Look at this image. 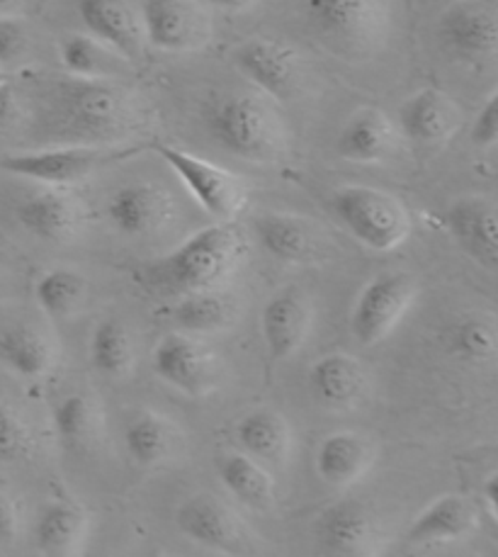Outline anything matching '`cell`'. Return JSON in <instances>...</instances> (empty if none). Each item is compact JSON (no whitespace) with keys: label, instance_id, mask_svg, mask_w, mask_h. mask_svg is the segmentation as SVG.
I'll return each instance as SVG.
<instances>
[{"label":"cell","instance_id":"2e32d148","mask_svg":"<svg viewBox=\"0 0 498 557\" xmlns=\"http://www.w3.org/2000/svg\"><path fill=\"white\" fill-rule=\"evenodd\" d=\"M78 15L88 35L115 49L129 64L147 51L141 13L129 0H78Z\"/></svg>","mask_w":498,"mask_h":557},{"label":"cell","instance_id":"d4e9b609","mask_svg":"<svg viewBox=\"0 0 498 557\" xmlns=\"http://www.w3.org/2000/svg\"><path fill=\"white\" fill-rule=\"evenodd\" d=\"M0 363L25 380H41L54 373L59 344L45 326L13 324L0 332Z\"/></svg>","mask_w":498,"mask_h":557},{"label":"cell","instance_id":"7402d4cb","mask_svg":"<svg viewBox=\"0 0 498 557\" xmlns=\"http://www.w3.org/2000/svg\"><path fill=\"white\" fill-rule=\"evenodd\" d=\"M15 214L29 234L51 244L76 239L83 222H86V210H83L78 198L57 188L27 195L15 208Z\"/></svg>","mask_w":498,"mask_h":557},{"label":"cell","instance_id":"d6a6232c","mask_svg":"<svg viewBox=\"0 0 498 557\" xmlns=\"http://www.w3.org/2000/svg\"><path fill=\"white\" fill-rule=\"evenodd\" d=\"M51 421H54L59 441L71 450L96 448L102 438V429H105L98 399L86 392L61 397L51 411Z\"/></svg>","mask_w":498,"mask_h":557},{"label":"cell","instance_id":"74e56055","mask_svg":"<svg viewBox=\"0 0 498 557\" xmlns=\"http://www.w3.org/2000/svg\"><path fill=\"white\" fill-rule=\"evenodd\" d=\"M29 51L27 25L20 17L0 15V71L15 69Z\"/></svg>","mask_w":498,"mask_h":557},{"label":"cell","instance_id":"7a4b0ae2","mask_svg":"<svg viewBox=\"0 0 498 557\" xmlns=\"http://www.w3.org/2000/svg\"><path fill=\"white\" fill-rule=\"evenodd\" d=\"M207 132L232 157L275 163L289 149V129L273 100L263 92H234L207 110Z\"/></svg>","mask_w":498,"mask_h":557},{"label":"cell","instance_id":"3957f363","mask_svg":"<svg viewBox=\"0 0 498 557\" xmlns=\"http://www.w3.org/2000/svg\"><path fill=\"white\" fill-rule=\"evenodd\" d=\"M248 242L232 222H220L192 234L173 253L149 265L155 283L183 293L224 287L241 268Z\"/></svg>","mask_w":498,"mask_h":557},{"label":"cell","instance_id":"52a82bcc","mask_svg":"<svg viewBox=\"0 0 498 557\" xmlns=\"http://www.w3.org/2000/svg\"><path fill=\"white\" fill-rule=\"evenodd\" d=\"M419 285L409 273L387 271L372 277L358 295L350 332L362 346H377L399 326L416 302Z\"/></svg>","mask_w":498,"mask_h":557},{"label":"cell","instance_id":"603a6c76","mask_svg":"<svg viewBox=\"0 0 498 557\" xmlns=\"http://www.w3.org/2000/svg\"><path fill=\"white\" fill-rule=\"evenodd\" d=\"M309 389L328 409H356L370 395V373L358 358L331 354L311 366Z\"/></svg>","mask_w":498,"mask_h":557},{"label":"cell","instance_id":"44dd1931","mask_svg":"<svg viewBox=\"0 0 498 557\" xmlns=\"http://www.w3.org/2000/svg\"><path fill=\"white\" fill-rule=\"evenodd\" d=\"M401 132L379 108H358L340 127L336 151L352 163H384L399 149Z\"/></svg>","mask_w":498,"mask_h":557},{"label":"cell","instance_id":"30bf717a","mask_svg":"<svg viewBox=\"0 0 498 557\" xmlns=\"http://www.w3.org/2000/svg\"><path fill=\"white\" fill-rule=\"evenodd\" d=\"M151 368L165 385L183 395L204 397L220 385V360L192 334H169L153 348Z\"/></svg>","mask_w":498,"mask_h":557},{"label":"cell","instance_id":"f6af8a7d","mask_svg":"<svg viewBox=\"0 0 498 557\" xmlns=\"http://www.w3.org/2000/svg\"><path fill=\"white\" fill-rule=\"evenodd\" d=\"M0 78H3V71H0Z\"/></svg>","mask_w":498,"mask_h":557},{"label":"cell","instance_id":"83f0119b","mask_svg":"<svg viewBox=\"0 0 498 557\" xmlns=\"http://www.w3.org/2000/svg\"><path fill=\"white\" fill-rule=\"evenodd\" d=\"M443 342L460 363L494 368L498 366V317L491 312H464L445 329Z\"/></svg>","mask_w":498,"mask_h":557},{"label":"cell","instance_id":"4316f807","mask_svg":"<svg viewBox=\"0 0 498 557\" xmlns=\"http://www.w3.org/2000/svg\"><path fill=\"white\" fill-rule=\"evenodd\" d=\"M124 443L139 468L153 470L169 466L180 456L185 436L175 421L155 414V411H139L124 431Z\"/></svg>","mask_w":498,"mask_h":557},{"label":"cell","instance_id":"5bb4252c","mask_svg":"<svg viewBox=\"0 0 498 557\" xmlns=\"http://www.w3.org/2000/svg\"><path fill=\"white\" fill-rule=\"evenodd\" d=\"M251 226L258 244L279 263H314L326 249L324 232L307 216L289 212H263L253 216Z\"/></svg>","mask_w":498,"mask_h":557},{"label":"cell","instance_id":"6da1fadb","mask_svg":"<svg viewBox=\"0 0 498 557\" xmlns=\"http://www.w3.org/2000/svg\"><path fill=\"white\" fill-rule=\"evenodd\" d=\"M147 125L139 96L112 78H45L33 90V134L57 147H98Z\"/></svg>","mask_w":498,"mask_h":557},{"label":"cell","instance_id":"ffe728a7","mask_svg":"<svg viewBox=\"0 0 498 557\" xmlns=\"http://www.w3.org/2000/svg\"><path fill=\"white\" fill-rule=\"evenodd\" d=\"M460 127V108L443 90L423 88L399 108V132L423 149L443 147Z\"/></svg>","mask_w":498,"mask_h":557},{"label":"cell","instance_id":"7c38bea8","mask_svg":"<svg viewBox=\"0 0 498 557\" xmlns=\"http://www.w3.org/2000/svg\"><path fill=\"white\" fill-rule=\"evenodd\" d=\"M316 541L331 555H372L382 548L384 529L370 507L346 499L319 513Z\"/></svg>","mask_w":498,"mask_h":557},{"label":"cell","instance_id":"ac0fdd59","mask_svg":"<svg viewBox=\"0 0 498 557\" xmlns=\"http://www.w3.org/2000/svg\"><path fill=\"white\" fill-rule=\"evenodd\" d=\"M175 214V202L161 185L127 183L108 200V220L124 236H149L163 230Z\"/></svg>","mask_w":498,"mask_h":557},{"label":"cell","instance_id":"4fadbf2b","mask_svg":"<svg viewBox=\"0 0 498 557\" xmlns=\"http://www.w3.org/2000/svg\"><path fill=\"white\" fill-rule=\"evenodd\" d=\"M102 161H105V153L96 147H51L25 153H5V157H0V171L61 188V185L88 178Z\"/></svg>","mask_w":498,"mask_h":557},{"label":"cell","instance_id":"f1b7e54d","mask_svg":"<svg viewBox=\"0 0 498 557\" xmlns=\"http://www.w3.org/2000/svg\"><path fill=\"white\" fill-rule=\"evenodd\" d=\"M90 519L78 502H51L35 523V543L47 555H76L88 539Z\"/></svg>","mask_w":498,"mask_h":557},{"label":"cell","instance_id":"7bdbcfd3","mask_svg":"<svg viewBox=\"0 0 498 557\" xmlns=\"http://www.w3.org/2000/svg\"><path fill=\"white\" fill-rule=\"evenodd\" d=\"M484 497H486V502H489V507H491L496 521H498V470L491 474L489 480H486Z\"/></svg>","mask_w":498,"mask_h":557},{"label":"cell","instance_id":"1f68e13d","mask_svg":"<svg viewBox=\"0 0 498 557\" xmlns=\"http://www.w3.org/2000/svg\"><path fill=\"white\" fill-rule=\"evenodd\" d=\"M173 319L188 334H220L236 324L238 300L222 287L185 293L173 309Z\"/></svg>","mask_w":498,"mask_h":557},{"label":"cell","instance_id":"277c9868","mask_svg":"<svg viewBox=\"0 0 498 557\" xmlns=\"http://www.w3.org/2000/svg\"><path fill=\"white\" fill-rule=\"evenodd\" d=\"M307 25L328 51L368 59L384 47L391 27V0H307Z\"/></svg>","mask_w":498,"mask_h":557},{"label":"cell","instance_id":"836d02e7","mask_svg":"<svg viewBox=\"0 0 498 557\" xmlns=\"http://www.w3.org/2000/svg\"><path fill=\"white\" fill-rule=\"evenodd\" d=\"M61 64L71 76L78 78H112L127 71V59H122L115 49L102 45L92 35H66L59 42Z\"/></svg>","mask_w":498,"mask_h":557},{"label":"cell","instance_id":"60d3db41","mask_svg":"<svg viewBox=\"0 0 498 557\" xmlns=\"http://www.w3.org/2000/svg\"><path fill=\"white\" fill-rule=\"evenodd\" d=\"M20 529V513L13 497L0 487V539L13 541Z\"/></svg>","mask_w":498,"mask_h":557},{"label":"cell","instance_id":"9a60e30c","mask_svg":"<svg viewBox=\"0 0 498 557\" xmlns=\"http://www.w3.org/2000/svg\"><path fill=\"white\" fill-rule=\"evenodd\" d=\"M455 244L486 268H498V200L489 195H462L445 214Z\"/></svg>","mask_w":498,"mask_h":557},{"label":"cell","instance_id":"8d00e7d4","mask_svg":"<svg viewBox=\"0 0 498 557\" xmlns=\"http://www.w3.org/2000/svg\"><path fill=\"white\" fill-rule=\"evenodd\" d=\"M35 448L37 438L25 417L5 397H0V460H25Z\"/></svg>","mask_w":498,"mask_h":557},{"label":"cell","instance_id":"8fae6325","mask_svg":"<svg viewBox=\"0 0 498 557\" xmlns=\"http://www.w3.org/2000/svg\"><path fill=\"white\" fill-rule=\"evenodd\" d=\"M236 69L267 98H292L302 84V57L279 39L251 37L232 51Z\"/></svg>","mask_w":498,"mask_h":557},{"label":"cell","instance_id":"4dcf8cb0","mask_svg":"<svg viewBox=\"0 0 498 557\" xmlns=\"http://www.w3.org/2000/svg\"><path fill=\"white\" fill-rule=\"evenodd\" d=\"M236 441L248 456L283 466L292 450V429L275 409H253L236 424Z\"/></svg>","mask_w":498,"mask_h":557},{"label":"cell","instance_id":"b9f144b4","mask_svg":"<svg viewBox=\"0 0 498 557\" xmlns=\"http://www.w3.org/2000/svg\"><path fill=\"white\" fill-rule=\"evenodd\" d=\"M207 8H220V10H229V13H244V10L253 8L256 0H200Z\"/></svg>","mask_w":498,"mask_h":557},{"label":"cell","instance_id":"f546056e","mask_svg":"<svg viewBox=\"0 0 498 557\" xmlns=\"http://www.w3.org/2000/svg\"><path fill=\"white\" fill-rule=\"evenodd\" d=\"M216 474L236 502L256 511H267L275 504V480L261 460L248 453H226L216 458Z\"/></svg>","mask_w":498,"mask_h":557},{"label":"cell","instance_id":"8992f818","mask_svg":"<svg viewBox=\"0 0 498 557\" xmlns=\"http://www.w3.org/2000/svg\"><path fill=\"white\" fill-rule=\"evenodd\" d=\"M435 39L455 64L498 66V0H455L438 17Z\"/></svg>","mask_w":498,"mask_h":557},{"label":"cell","instance_id":"e575fe53","mask_svg":"<svg viewBox=\"0 0 498 557\" xmlns=\"http://www.w3.org/2000/svg\"><path fill=\"white\" fill-rule=\"evenodd\" d=\"M90 363L98 373L122 380L137 366V344L127 324L105 319L96 326L90 338Z\"/></svg>","mask_w":498,"mask_h":557},{"label":"cell","instance_id":"ba28073f","mask_svg":"<svg viewBox=\"0 0 498 557\" xmlns=\"http://www.w3.org/2000/svg\"><path fill=\"white\" fill-rule=\"evenodd\" d=\"M159 157L169 163L173 173L190 190L197 205L212 214L220 222H234V216L241 214L248 200V185L236 173L216 166L212 161L192 157L188 151H180L169 144L155 147Z\"/></svg>","mask_w":498,"mask_h":557},{"label":"cell","instance_id":"5b68a950","mask_svg":"<svg viewBox=\"0 0 498 557\" xmlns=\"http://www.w3.org/2000/svg\"><path fill=\"white\" fill-rule=\"evenodd\" d=\"M328 208L340 226L372 251L389 253L409 239L411 212L399 198L368 185H346L328 198Z\"/></svg>","mask_w":498,"mask_h":557},{"label":"cell","instance_id":"9c48e42d","mask_svg":"<svg viewBox=\"0 0 498 557\" xmlns=\"http://www.w3.org/2000/svg\"><path fill=\"white\" fill-rule=\"evenodd\" d=\"M139 13L153 49L188 54L212 42V15L200 0H144Z\"/></svg>","mask_w":498,"mask_h":557},{"label":"cell","instance_id":"484cf974","mask_svg":"<svg viewBox=\"0 0 498 557\" xmlns=\"http://www.w3.org/2000/svg\"><path fill=\"white\" fill-rule=\"evenodd\" d=\"M480 525V511L460 494H445L428 504L411 521L407 541L411 545H443L470 539Z\"/></svg>","mask_w":498,"mask_h":557},{"label":"cell","instance_id":"ab89813d","mask_svg":"<svg viewBox=\"0 0 498 557\" xmlns=\"http://www.w3.org/2000/svg\"><path fill=\"white\" fill-rule=\"evenodd\" d=\"M23 117V100L13 84L0 78V132L13 129Z\"/></svg>","mask_w":498,"mask_h":557},{"label":"cell","instance_id":"cb8c5ba5","mask_svg":"<svg viewBox=\"0 0 498 557\" xmlns=\"http://www.w3.org/2000/svg\"><path fill=\"white\" fill-rule=\"evenodd\" d=\"M377 448L356 431H336L321 441L316 450V472L331 487L348 490L375 466Z\"/></svg>","mask_w":498,"mask_h":557},{"label":"cell","instance_id":"f35d334b","mask_svg":"<svg viewBox=\"0 0 498 557\" xmlns=\"http://www.w3.org/2000/svg\"><path fill=\"white\" fill-rule=\"evenodd\" d=\"M470 139L474 147H480V149L498 147V90L484 102L480 115L474 117Z\"/></svg>","mask_w":498,"mask_h":557},{"label":"cell","instance_id":"d590c367","mask_svg":"<svg viewBox=\"0 0 498 557\" xmlns=\"http://www.w3.org/2000/svg\"><path fill=\"white\" fill-rule=\"evenodd\" d=\"M86 277L69 268H51L35 285V300L41 312L51 319H66L76 314L86 302Z\"/></svg>","mask_w":498,"mask_h":557},{"label":"cell","instance_id":"ee69618b","mask_svg":"<svg viewBox=\"0 0 498 557\" xmlns=\"http://www.w3.org/2000/svg\"><path fill=\"white\" fill-rule=\"evenodd\" d=\"M17 3H20V0H0V10H8V8H13Z\"/></svg>","mask_w":498,"mask_h":557},{"label":"cell","instance_id":"e0dca14e","mask_svg":"<svg viewBox=\"0 0 498 557\" xmlns=\"http://www.w3.org/2000/svg\"><path fill=\"white\" fill-rule=\"evenodd\" d=\"M314 324V307L299 287H285L263 307L261 332L273 360L292 358L304 346Z\"/></svg>","mask_w":498,"mask_h":557},{"label":"cell","instance_id":"d6986e66","mask_svg":"<svg viewBox=\"0 0 498 557\" xmlns=\"http://www.w3.org/2000/svg\"><path fill=\"white\" fill-rule=\"evenodd\" d=\"M175 523L185 539L216 550H236L246 539L241 519L214 494H195L185 499L175 511Z\"/></svg>","mask_w":498,"mask_h":557}]
</instances>
